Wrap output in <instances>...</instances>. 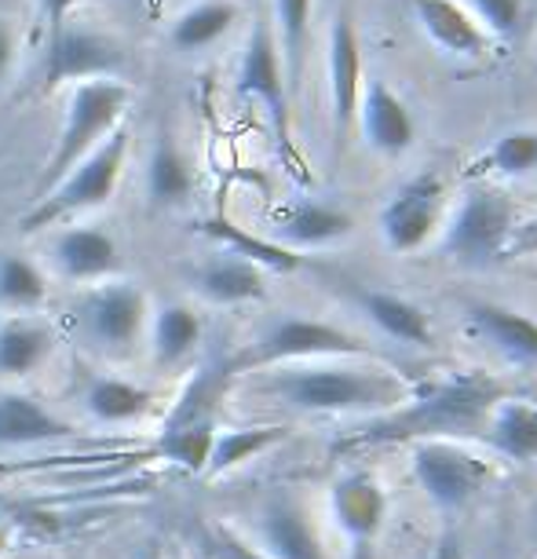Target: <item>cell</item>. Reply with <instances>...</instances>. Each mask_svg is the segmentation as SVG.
<instances>
[{
	"mask_svg": "<svg viewBox=\"0 0 537 559\" xmlns=\"http://www.w3.org/2000/svg\"><path fill=\"white\" fill-rule=\"evenodd\" d=\"M414 19L431 45L450 59H482L490 51V37L465 12L461 0H409Z\"/></svg>",
	"mask_w": 537,
	"mask_h": 559,
	"instance_id": "obj_21",
	"label": "cell"
},
{
	"mask_svg": "<svg viewBox=\"0 0 537 559\" xmlns=\"http://www.w3.org/2000/svg\"><path fill=\"white\" fill-rule=\"evenodd\" d=\"M77 4V0H40V12H45L48 19V29L56 34V29L67 26V15H70V8Z\"/></svg>",
	"mask_w": 537,
	"mask_h": 559,
	"instance_id": "obj_38",
	"label": "cell"
},
{
	"mask_svg": "<svg viewBox=\"0 0 537 559\" xmlns=\"http://www.w3.org/2000/svg\"><path fill=\"white\" fill-rule=\"evenodd\" d=\"M81 406L96 425H132L154 409V392L129 377H88L81 388Z\"/></svg>",
	"mask_w": 537,
	"mask_h": 559,
	"instance_id": "obj_27",
	"label": "cell"
},
{
	"mask_svg": "<svg viewBox=\"0 0 537 559\" xmlns=\"http://www.w3.org/2000/svg\"><path fill=\"white\" fill-rule=\"evenodd\" d=\"M450 213V187L439 173L409 176L398 191L381 205L377 227L387 252L409 257V252L425 249L431 238H439L442 219Z\"/></svg>",
	"mask_w": 537,
	"mask_h": 559,
	"instance_id": "obj_10",
	"label": "cell"
},
{
	"mask_svg": "<svg viewBox=\"0 0 537 559\" xmlns=\"http://www.w3.org/2000/svg\"><path fill=\"white\" fill-rule=\"evenodd\" d=\"M129 84L114 81V78H96V81H81L73 84L70 103H67V121L51 143V154L45 162V173L37 179L34 202L45 198L73 165L84 162L107 135L121 124V114L129 110Z\"/></svg>",
	"mask_w": 537,
	"mask_h": 559,
	"instance_id": "obj_5",
	"label": "cell"
},
{
	"mask_svg": "<svg viewBox=\"0 0 537 559\" xmlns=\"http://www.w3.org/2000/svg\"><path fill=\"white\" fill-rule=\"evenodd\" d=\"M461 4H465V12L476 19L479 29L490 40H509L520 29L523 19L520 0H461Z\"/></svg>",
	"mask_w": 537,
	"mask_h": 559,
	"instance_id": "obj_35",
	"label": "cell"
},
{
	"mask_svg": "<svg viewBox=\"0 0 537 559\" xmlns=\"http://www.w3.org/2000/svg\"><path fill=\"white\" fill-rule=\"evenodd\" d=\"M465 322L472 336L490 347L501 362L515 369H537V319L520 308L493 300H476L465 308Z\"/></svg>",
	"mask_w": 537,
	"mask_h": 559,
	"instance_id": "obj_17",
	"label": "cell"
},
{
	"mask_svg": "<svg viewBox=\"0 0 537 559\" xmlns=\"http://www.w3.org/2000/svg\"><path fill=\"white\" fill-rule=\"evenodd\" d=\"M224 381H227V369H202V373L191 377V384L183 388V395H179L162 436L154 442L157 457L183 472H205L208 450H213L219 428L216 403L224 395Z\"/></svg>",
	"mask_w": 537,
	"mask_h": 559,
	"instance_id": "obj_9",
	"label": "cell"
},
{
	"mask_svg": "<svg viewBox=\"0 0 537 559\" xmlns=\"http://www.w3.org/2000/svg\"><path fill=\"white\" fill-rule=\"evenodd\" d=\"M129 146H132V132L124 129V124H118V129L84 157V162L73 165L45 198H37V202L29 205V213L19 219L23 235L59 227L62 219L96 213V209L107 205L114 191H118L124 165H129Z\"/></svg>",
	"mask_w": 537,
	"mask_h": 559,
	"instance_id": "obj_4",
	"label": "cell"
},
{
	"mask_svg": "<svg viewBox=\"0 0 537 559\" xmlns=\"http://www.w3.org/2000/svg\"><path fill=\"white\" fill-rule=\"evenodd\" d=\"M504 257H537V216L515 224L509 252H504Z\"/></svg>",
	"mask_w": 537,
	"mask_h": 559,
	"instance_id": "obj_37",
	"label": "cell"
},
{
	"mask_svg": "<svg viewBox=\"0 0 537 559\" xmlns=\"http://www.w3.org/2000/svg\"><path fill=\"white\" fill-rule=\"evenodd\" d=\"M252 542L267 559H333L311 509L286 490L271 493L256 504Z\"/></svg>",
	"mask_w": 537,
	"mask_h": 559,
	"instance_id": "obj_11",
	"label": "cell"
},
{
	"mask_svg": "<svg viewBox=\"0 0 537 559\" xmlns=\"http://www.w3.org/2000/svg\"><path fill=\"white\" fill-rule=\"evenodd\" d=\"M351 235H355V216L341 205L314 202V198L289 202L275 216V224H271V241L297 252V257L303 249H330Z\"/></svg>",
	"mask_w": 537,
	"mask_h": 559,
	"instance_id": "obj_18",
	"label": "cell"
},
{
	"mask_svg": "<svg viewBox=\"0 0 537 559\" xmlns=\"http://www.w3.org/2000/svg\"><path fill=\"white\" fill-rule=\"evenodd\" d=\"M482 439L493 457L512 464L537 461V403L520 395H501L482 425Z\"/></svg>",
	"mask_w": 537,
	"mask_h": 559,
	"instance_id": "obj_25",
	"label": "cell"
},
{
	"mask_svg": "<svg viewBox=\"0 0 537 559\" xmlns=\"http://www.w3.org/2000/svg\"><path fill=\"white\" fill-rule=\"evenodd\" d=\"M330 520L344 542L366 552L387 523V490L370 468H347L330 483Z\"/></svg>",
	"mask_w": 537,
	"mask_h": 559,
	"instance_id": "obj_12",
	"label": "cell"
},
{
	"mask_svg": "<svg viewBox=\"0 0 537 559\" xmlns=\"http://www.w3.org/2000/svg\"><path fill=\"white\" fill-rule=\"evenodd\" d=\"M362 45H358L351 15L341 12L330 29V51H325V92H330V129L341 143L355 129L358 96H362Z\"/></svg>",
	"mask_w": 537,
	"mask_h": 559,
	"instance_id": "obj_14",
	"label": "cell"
},
{
	"mask_svg": "<svg viewBox=\"0 0 537 559\" xmlns=\"http://www.w3.org/2000/svg\"><path fill=\"white\" fill-rule=\"evenodd\" d=\"M482 173L498 179H526L537 173V129H509L487 146Z\"/></svg>",
	"mask_w": 537,
	"mask_h": 559,
	"instance_id": "obj_34",
	"label": "cell"
},
{
	"mask_svg": "<svg viewBox=\"0 0 537 559\" xmlns=\"http://www.w3.org/2000/svg\"><path fill=\"white\" fill-rule=\"evenodd\" d=\"M202 314L187 304H162L151 314V325H146V336H151V355L157 369L172 373V369H183L202 347Z\"/></svg>",
	"mask_w": 537,
	"mask_h": 559,
	"instance_id": "obj_26",
	"label": "cell"
},
{
	"mask_svg": "<svg viewBox=\"0 0 537 559\" xmlns=\"http://www.w3.org/2000/svg\"><path fill=\"white\" fill-rule=\"evenodd\" d=\"M135 559H165V552H162V545H157V542H151V545H146L143 552L135 556Z\"/></svg>",
	"mask_w": 537,
	"mask_h": 559,
	"instance_id": "obj_42",
	"label": "cell"
},
{
	"mask_svg": "<svg viewBox=\"0 0 537 559\" xmlns=\"http://www.w3.org/2000/svg\"><path fill=\"white\" fill-rule=\"evenodd\" d=\"M278 442H286V428L278 425H249V428H216L213 450H208V476H227V472L246 468L249 461L263 457L267 450H275Z\"/></svg>",
	"mask_w": 537,
	"mask_h": 559,
	"instance_id": "obj_28",
	"label": "cell"
},
{
	"mask_svg": "<svg viewBox=\"0 0 537 559\" xmlns=\"http://www.w3.org/2000/svg\"><path fill=\"white\" fill-rule=\"evenodd\" d=\"M59 344L56 325L40 314H4L0 319V381H26L45 369Z\"/></svg>",
	"mask_w": 537,
	"mask_h": 559,
	"instance_id": "obj_22",
	"label": "cell"
},
{
	"mask_svg": "<svg viewBox=\"0 0 537 559\" xmlns=\"http://www.w3.org/2000/svg\"><path fill=\"white\" fill-rule=\"evenodd\" d=\"M12 552V523H8V515L0 512V559Z\"/></svg>",
	"mask_w": 537,
	"mask_h": 559,
	"instance_id": "obj_41",
	"label": "cell"
},
{
	"mask_svg": "<svg viewBox=\"0 0 537 559\" xmlns=\"http://www.w3.org/2000/svg\"><path fill=\"white\" fill-rule=\"evenodd\" d=\"M425 559H465V552H461V545L454 542V537H446V542H442L435 552L425 556Z\"/></svg>",
	"mask_w": 537,
	"mask_h": 559,
	"instance_id": "obj_40",
	"label": "cell"
},
{
	"mask_svg": "<svg viewBox=\"0 0 537 559\" xmlns=\"http://www.w3.org/2000/svg\"><path fill=\"white\" fill-rule=\"evenodd\" d=\"M73 425L26 392H0V450H26L70 439Z\"/></svg>",
	"mask_w": 537,
	"mask_h": 559,
	"instance_id": "obj_23",
	"label": "cell"
},
{
	"mask_svg": "<svg viewBox=\"0 0 537 559\" xmlns=\"http://www.w3.org/2000/svg\"><path fill=\"white\" fill-rule=\"evenodd\" d=\"M191 289L213 308H246L267 297V271L224 249L191 271Z\"/></svg>",
	"mask_w": 537,
	"mask_h": 559,
	"instance_id": "obj_20",
	"label": "cell"
},
{
	"mask_svg": "<svg viewBox=\"0 0 537 559\" xmlns=\"http://www.w3.org/2000/svg\"><path fill=\"white\" fill-rule=\"evenodd\" d=\"M520 209L498 187L476 183L457 198L439 230V249L461 267H490L504 260L512 230L520 224Z\"/></svg>",
	"mask_w": 537,
	"mask_h": 559,
	"instance_id": "obj_7",
	"label": "cell"
},
{
	"mask_svg": "<svg viewBox=\"0 0 537 559\" xmlns=\"http://www.w3.org/2000/svg\"><path fill=\"white\" fill-rule=\"evenodd\" d=\"M235 88L241 99H252L263 114L271 118V129H275V140L286 146L289 143V84H286V70H282L275 37H271L267 26H252L246 56H241Z\"/></svg>",
	"mask_w": 537,
	"mask_h": 559,
	"instance_id": "obj_13",
	"label": "cell"
},
{
	"mask_svg": "<svg viewBox=\"0 0 537 559\" xmlns=\"http://www.w3.org/2000/svg\"><path fill=\"white\" fill-rule=\"evenodd\" d=\"M121 67V48L107 40L103 34L77 26H62L48 40V56H45V84L59 88V84H81V81H96L110 78Z\"/></svg>",
	"mask_w": 537,
	"mask_h": 559,
	"instance_id": "obj_16",
	"label": "cell"
},
{
	"mask_svg": "<svg viewBox=\"0 0 537 559\" xmlns=\"http://www.w3.org/2000/svg\"><path fill=\"white\" fill-rule=\"evenodd\" d=\"M205 559H267L256 548V542L238 534L235 526H213L205 534Z\"/></svg>",
	"mask_w": 537,
	"mask_h": 559,
	"instance_id": "obj_36",
	"label": "cell"
},
{
	"mask_svg": "<svg viewBox=\"0 0 537 559\" xmlns=\"http://www.w3.org/2000/svg\"><path fill=\"white\" fill-rule=\"evenodd\" d=\"M235 23H238L235 0H198L187 12H179L172 29H168V40L183 51H202L208 45H216Z\"/></svg>",
	"mask_w": 537,
	"mask_h": 559,
	"instance_id": "obj_31",
	"label": "cell"
},
{
	"mask_svg": "<svg viewBox=\"0 0 537 559\" xmlns=\"http://www.w3.org/2000/svg\"><path fill=\"white\" fill-rule=\"evenodd\" d=\"M319 358H377V352L366 336L344 330L336 322L311 319V314L300 311H282L252 336L241 358H235L230 373H256V369L319 362Z\"/></svg>",
	"mask_w": 537,
	"mask_h": 559,
	"instance_id": "obj_3",
	"label": "cell"
},
{
	"mask_svg": "<svg viewBox=\"0 0 537 559\" xmlns=\"http://www.w3.org/2000/svg\"><path fill=\"white\" fill-rule=\"evenodd\" d=\"M48 304V274L23 252H0V311L37 314Z\"/></svg>",
	"mask_w": 537,
	"mask_h": 559,
	"instance_id": "obj_30",
	"label": "cell"
},
{
	"mask_svg": "<svg viewBox=\"0 0 537 559\" xmlns=\"http://www.w3.org/2000/svg\"><path fill=\"white\" fill-rule=\"evenodd\" d=\"M311 12L314 0H275V48L286 70V84L300 81L303 56H308V37H311Z\"/></svg>",
	"mask_w": 537,
	"mask_h": 559,
	"instance_id": "obj_32",
	"label": "cell"
},
{
	"mask_svg": "<svg viewBox=\"0 0 537 559\" xmlns=\"http://www.w3.org/2000/svg\"><path fill=\"white\" fill-rule=\"evenodd\" d=\"M202 230L205 235H213L216 241H224V249L235 252V257H246L252 263H260L263 271H297L303 263V257H297V252L275 246L271 238L249 235V230L227 224V219H205Z\"/></svg>",
	"mask_w": 537,
	"mask_h": 559,
	"instance_id": "obj_33",
	"label": "cell"
},
{
	"mask_svg": "<svg viewBox=\"0 0 537 559\" xmlns=\"http://www.w3.org/2000/svg\"><path fill=\"white\" fill-rule=\"evenodd\" d=\"M409 472L439 512H465L493 483V464L461 439L409 442Z\"/></svg>",
	"mask_w": 537,
	"mask_h": 559,
	"instance_id": "obj_8",
	"label": "cell"
},
{
	"mask_svg": "<svg viewBox=\"0 0 537 559\" xmlns=\"http://www.w3.org/2000/svg\"><path fill=\"white\" fill-rule=\"evenodd\" d=\"M504 395V388L479 369L446 373L431 384H417L409 403L384 417H370L347 439L355 450L392 447V442H425V439H465L482 436L487 414Z\"/></svg>",
	"mask_w": 537,
	"mask_h": 559,
	"instance_id": "obj_2",
	"label": "cell"
},
{
	"mask_svg": "<svg viewBox=\"0 0 537 559\" xmlns=\"http://www.w3.org/2000/svg\"><path fill=\"white\" fill-rule=\"evenodd\" d=\"M417 381L377 358H319V362L256 369L249 399L300 417H384L409 403Z\"/></svg>",
	"mask_w": 537,
	"mask_h": 559,
	"instance_id": "obj_1",
	"label": "cell"
},
{
	"mask_svg": "<svg viewBox=\"0 0 537 559\" xmlns=\"http://www.w3.org/2000/svg\"><path fill=\"white\" fill-rule=\"evenodd\" d=\"M194 191V176L183 151L162 135L146 157V202L154 209H179Z\"/></svg>",
	"mask_w": 537,
	"mask_h": 559,
	"instance_id": "obj_29",
	"label": "cell"
},
{
	"mask_svg": "<svg viewBox=\"0 0 537 559\" xmlns=\"http://www.w3.org/2000/svg\"><path fill=\"white\" fill-rule=\"evenodd\" d=\"M358 308H362L366 319L373 322V330L387 336V341L414 347V352H425L435 341V330L428 322V311L420 308L417 300L403 297V293L392 289H358Z\"/></svg>",
	"mask_w": 537,
	"mask_h": 559,
	"instance_id": "obj_24",
	"label": "cell"
},
{
	"mask_svg": "<svg viewBox=\"0 0 537 559\" xmlns=\"http://www.w3.org/2000/svg\"><path fill=\"white\" fill-rule=\"evenodd\" d=\"M355 129L362 135V143L381 157L406 154L417 140V121H414L409 103L381 78L362 81V96H358V110H355Z\"/></svg>",
	"mask_w": 537,
	"mask_h": 559,
	"instance_id": "obj_15",
	"label": "cell"
},
{
	"mask_svg": "<svg viewBox=\"0 0 537 559\" xmlns=\"http://www.w3.org/2000/svg\"><path fill=\"white\" fill-rule=\"evenodd\" d=\"M534 282H537V267H534Z\"/></svg>",
	"mask_w": 537,
	"mask_h": 559,
	"instance_id": "obj_43",
	"label": "cell"
},
{
	"mask_svg": "<svg viewBox=\"0 0 537 559\" xmlns=\"http://www.w3.org/2000/svg\"><path fill=\"white\" fill-rule=\"evenodd\" d=\"M151 314V297L132 278L96 282L70 308L77 341L103 358H129L143 344Z\"/></svg>",
	"mask_w": 537,
	"mask_h": 559,
	"instance_id": "obj_6",
	"label": "cell"
},
{
	"mask_svg": "<svg viewBox=\"0 0 537 559\" xmlns=\"http://www.w3.org/2000/svg\"><path fill=\"white\" fill-rule=\"evenodd\" d=\"M48 260L59 278L73 286L107 282L121 263V249L103 227H67L48 241Z\"/></svg>",
	"mask_w": 537,
	"mask_h": 559,
	"instance_id": "obj_19",
	"label": "cell"
},
{
	"mask_svg": "<svg viewBox=\"0 0 537 559\" xmlns=\"http://www.w3.org/2000/svg\"><path fill=\"white\" fill-rule=\"evenodd\" d=\"M12 62H15V37H12V26L0 19V84L12 73Z\"/></svg>",
	"mask_w": 537,
	"mask_h": 559,
	"instance_id": "obj_39",
	"label": "cell"
}]
</instances>
